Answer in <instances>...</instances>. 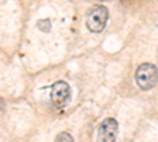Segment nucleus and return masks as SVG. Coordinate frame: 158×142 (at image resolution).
<instances>
[{"label":"nucleus","mask_w":158,"mask_h":142,"mask_svg":"<svg viewBox=\"0 0 158 142\" xmlns=\"http://www.w3.org/2000/svg\"><path fill=\"white\" fill-rule=\"evenodd\" d=\"M135 79H136V84L139 85V88L150 90L152 87H155V84L158 81V70L152 63H142L136 70Z\"/></svg>","instance_id":"nucleus-1"},{"label":"nucleus","mask_w":158,"mask_h":142,"mask_svg":"<svg viewBox=\"0 0 158 142\" xmlns=\"http://www.w3.org/2000/svg\"><path fill=\"white\" fill-rule=\"evenodd\" d=\"M108 8L103 6V5H95L89 11L87 14V27L90 32H101L104 27H106V22H108Z\"/></svg>","instance_id":"nucleus-2"},{"label":"nucleus","mask_w":158,"mask_h":142,"mask_svg":"<svg viewBox=\"0 0 158 142\" xmlns=\"http://www.w3.org/2000/svg\"><path fill=\"white\" fill-rule=\"evenodd\" d=\"M118 133V123L115 119H106L103 120L100 128H98V134H97V142H115Z\"/></svg>","instance_id":"nucleus-3"},{"label":"nucleus","mask_w":158,"mask_h":142,"mask_svg":"<svg viewBox=\"0 0 158 142\" xmlns=\"http://www.w3.org/2000/svg\"><path fill=\"white\" fill-rule=\"evenodd\" d=\"M71 98V92H70V85L65 81H59L52 85L51 88V99L56 106H63L67 104Z\"/></svg>","instance_id":"nucleus-4"},{"label":"nucleus","mask_w":158,"mask_h":142,"mask_svg":"<svg viewBox=\"0 0 158 142\" xmlns=\"http://www.w3.org/2000/svg\"><path fill=\"white\" fill-rule=\"evenodd\" d=\"M56 142H74V139H73V136H71L70 133L63 131V133L57 134V137H56Z\"/></svg>","instance_id":"nucleus-5"},{"label":"nucleus","mask_w":158,"mask_h":142,"mask_svg":"<svg viewBox=\"0 0 158 142\" xmlns=\"http://www.w3.org/2000/svg\"><path fill=\"white\" fill-rule=\"evenodd\" d=\"M36 27L41 30V32H49L51 30V21L49 19H41L36 22Z\"/></svg>","instance_id":"nucleus-6"},{"label":"nucleus","mask_w":158,"mask_h":142,"mask_svg":"<svg viewBox=\"0 0 158 142\" xmlns=\"http://www.w3.org/2000/svg\"><path fill=\"white\" fill-rule=\"evenodd\" d=\"M2 109H3V101L0 99V111H2Z\"/></svg>","instance_id":"nucleus-7"}]
</instances>
